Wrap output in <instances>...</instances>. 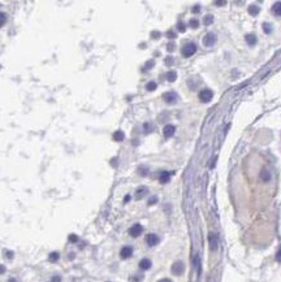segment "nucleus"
Here are the masks:
<instances>
[{"instance_id": "obj_1", "label": "nucleus", "mask_w": 281, "mask_h": 282, "mask_svg": "<svg viewBox=\"0 0 281 282\" xmlns=\"http://www.w3.org/2000/svg\"><path fill=\"white\" fill-rule=\"evenodd\" d=\"M195 52H197V46L194 43H187V44H185L182 47V49H181V53H182V56H185V57H190V56H193Z\"/></svg>"}, {"instance_id": "obj_2", "label": "nucleus", "mask_w": 281, "mask_h": 282, "mask_svg": "<svg viewBox=\"0 0 281 282\" xmlns=\"http://www.w3.org/2000/svg\"><path fill=\"white\" fill-rule=\"evenodd\" d=\"M212 96H214V92H212L210 89H204L199 92V100L203 103H208L212 99Z\"/></svg>"}, {"instance_id": "obj_3", "label": "nucleus", "mask_w": 281, "mask_h": 282, "mask_svg": "<svg viewBox=\"0 0 281 282\" xmlns=\"http://www.w3.org/2000/svg\"><path fill=\"white\" fill-rule=\"evenodd\" d=\"M185 271V265L182 261H176L174 264L172 265V273L174 276H181Z\"/></svg>"}, {"instance_id": "obj_4", "label": "nucleus", "mask_w": 281, "mask_h": 282, "mask_svg": "<svg viewBox=\"0 0 281 282\" xmlns=\"http://www.w3.org/2000/svg\"><path fill=\"white\" fill-rule=\"evenodd\" d=\"M163 99L165 100V102H167L168 104H174V103L177 102L178 96H177V94H176V92H173V91H168V92L163 94Z\"/></svg>"}, {"instance_id": "obj_5", "label": "nucleus", "mask_w": 281, "mask_h": 282, "mask_svg": "<svg viewBox=\"0 0 281 282\" xmlns=\"http://www.w3.org/2000/svg\"><path fill=\"white\" fill-rule=\"evenodd\" d=\"M142 231H143L142 225L135 224V225H133V226L129 229V235L133 237V238H137V237H139V235L142 234Z\"/></svg>"}, {"instance_id": "obj_6", "label": "nucleus", "mask_w": 281, "mask_h": 282, "mask_svg": "<svg viewBox=\"0 0 281 282\" xmlns=\"http://www.w3.org/2000/svg\"><path fill=\"white\" fill-rule=\"evenodd\" d=\"M215 42H216V35L215 34H212V33H208L207 35L204 36V39H203V44L206 47H211V46H214L215 44Z\"/></svg>"}, {"instance_id": "obj_7", "label": "nucleus", "mask_w": 281, "mask_h": 282, "mask_svg": "<svg viewBox=\"0 0 281 282\" xmlns=\"http://www.w3.org/2000/svg\"><path fill=\"white\" fill-rule=\"evenodd\" d=\"M132 255H133V247H130V246H124V247L121 248V251H120L121 259H129Z\"/></svg>"}, {"instance_id": "obj_8", "label": "nucleus", "mask_w": 281, "mask_h": 282, "mask_svg": "<svg viewBox=\"0 0 281 282\" xmlns=\"http://www.w3.org/2000/svg\"><path fill=\"white\" fill-rule=\"evenodd\" d=\"M146 243L148 244L150 247H154V246H156V244L159 243V237L156 234H148L146 237Z\"/></svg>"}, {"instance_id": "obj_9", "label": "nucleus", "mask_w": 281, "mask_h": 282, "mask_svg": "<svg viewBox=\"0 0 281 282\" xmlns=\"http://www.w3.org/2000/svg\"><path fill=\"white\" fill-rule=\"evenodd\" d=\"M208 243H210V248L212 251H216L217 250V238L214 233H210L208 234Z\"/></svg>"}, {"instance_id": "obj_10", "label": "nucleus", "mask_w": 281, "mask_h": 282, "mask_svg": "<svg viewBox=\"0 0 281 282\" xmlns=\"http://www.w3.org/2000/svg\"><path fill=\"white\" fill-rule=\"evenodd\" d=\"M174 131H176V128H174L173 125H165L164 129H163V134L165 138H171V137H173Z\"/></svg>"}, {"instance_id": "obj_11", "label": "nucleus", "mask_w": 281, "mask_h": 282, "mask_svg": "<svg viewBox=\"0 0 281 282\" xmlns=\"http://www.w3.org/2000/svg\"><path fill=\"white\" fill-rule=\"evenodd\" d=\"M151 265H152L151 260H150V259H147V258L142 259V260L139 261V268L142 269V271H147V269H150V268H151Z\"/></svg>"}, {"instance_id": "obj_12", "label": "nucleus", "mask_w": 281, "mask_h": 282, "mask_svg": "<svg viewBox=\"0 0 281 282\" xmlns=\"http://www.w3.org/2000/svg\"><path fill=\"white\" fill-rule=\"evenodd\" d=\"M169 178H171V173L169 172H161L160 175H159L160 183H167L168 181H169Z\"/></svg>"}, {"instance_id": "obj_13", "label": "nucleus", "mask_w": 281, "mask_h": 282, "mask_svg": "<svg viewBox=\"0 0 281 282\" xmlns=\"http://www.w3.org/2000/svg\"><path fill=\"white\" fill-rule=\"evenodd\" d=\"M245 39H246V43L249 46H255V44H257V36H255L254 34H247L245 36Z\"/></svg>"}, {"instance_id": "obj_14", "label": "nucleus", "mask_w": 281, "mask_h": 282, "mask_svg": "<svg viewBox=\"0 0 281 282\" xmlns=\"http://www.w3.org/2000/svg\"><path fill=\"white\" fill-rule=\"evenodd\" d=\"M272 12L276 16L281 17V2H277V3H275L273 4V7H272Z\"/></svg>"}, {"instance_id": "obj_15", "label": "nucleus", "mask_w": 281, "mask_h": 282, "mask_svg": "<svg viewBox=\"0 0 281 282\" xmlns=\"http://www.w3.org/2000/svg\"><path fill=\"white\" fill-rule=\"evenodd\" d=\"M124 138H125V134L122 133L121 130H117V131H115V133H113V139L116 142H122Z\"/></svg>"}, {"instance_id": "obj_16", "label": "nucleus", "mask_w": 281, "mask_h": 282, "mask_svg": "<svg viewBox=\"0 0 281 282\" xmlns=\"http://www.w3.org/2000/svg\"><path fill=\"white\" fill-rule=\"evenodd\" d=\"M260 178H262V181H264V182H268V181L271 179V173L268 170H266V169H263V170L260 172Z\"/></svg>"}, {"instance_id": "obj_17", "label": "nucleus", "mask_w": 281, "mask_h": 282, "mask_svg": "<svg viewBox=\"0 0 281 282\" xmlns=\"http://www.w3.org/2000/svg\"><path fill=\"white\" fill-rule=\"evenodd\" d=\"M259 12H260V8L258 7V5H250V7H249V13L251 16H257Z\"/></svg>"}, {"instance_id": "obj_18", "label": "nucleus", "mask_w": 281, "mask_h": 282, "mask_svg": "<svg viewBox=\"0 0 281 282\" xmlns=\"http://www.w3.org/2000/svg\"><path fill=\"white\" fill-rule=\"evenodd\" d=\"M146 192H147L146 187H139V189L137 190V192H135V198L137 199H141V198H143V195H145Z\"/></svg>"}, {"instance_id": "obj_19", "label": "nucleus", "mask_w": 281, "mask_h": 282, "mask_svg": "<svg viewBox=\"0 0 281 282\" xmlns=\"http://www.w3.org/2000/svg\"><path fill=\"white\" fill-rule=\"evenodd\" d=\"M60 259V254L59 252H51L49 254V256H48V260L51 261V263H56Z\"/></svg>"}, {"instance_id": "obj_20", "label": "nucleus", "mask_w": 281, "mask_h": 282, "mask_svg": "<svg viewBox=\"0 0 281 282\" xmlns=\"http://www.w3.org/2000/svg\"><path fill=\"white\" fill-rule=\"evenodd\" d=\"M176 78H177L176 72H168V73H167V79L169 81V82H173V81H176Z\"/></svg>"}, {"instance_id": "obj_21", "label": "nucleus", "mask_w": 281, "mask_h": 282, "mask_svg": "<svg viewBox=\"0 0 281 282\" xmlns=\"http://www.w3.org/2000/svg\"><path fill=\"white\" fill-rule=\"evenodd\" d=\"M5 22H7V15H5L4 12H0V27H2Z\"/></svg>"}, {"instance_id": "obj_22", "label": "nucleus", "mask_w": 281, "mask_h": 282, "mask_svg": "<svg viewBox=\"0 0 281 282\" xmlns=\"http://www.w3.org/2000/svg\"><path fill=\"white\" fill-rule=\"evenodd\" d=\"M189 25H190V27L197 29V27L199 26V21H198V20H195V18H193V20H190V21H189Z\"/></svg>"}, {"instance_id": "obj_23", "label": "nucleus", "mask_w": 281, "mask_h": 282, "mask_svg": "<svg viewBox=\"0 0 281 282\" xmlns=\"http://www.w3.org/2000/svg\"><path fill=\"white\" fill-rule=\"evenodd\" d=\"M146 89H147L148 91H154V90H156V83H155V82H148V83L146 85Z\"/></svg>"}, {"instance_id": "obj_24", "label": "nucleus", "mask_w": 281, "mask_h": 282, "mask_svg": "<svg viewBox=\"0 0 281 282\" xmlns=\"http://www.w3.org/2000/svg\"><path fill=\"white\" fill-rule=\"evenodd\" d=\"M212 21H214V17L211 15H207L204 17V25H210V23H212Z\"/></svg>"}, {"instance_id": "obj_25", "label": "nucleus", "mask_w": 281, "mask_h": 282, "mask_svg": "<svg viewBox=\"0 0 281 282\" xmlns=\"http://www.w3.org/2000/svg\"><path fill=\"white\" fill-rule=\"evenodd\" d=\"M263 30H264V33L270 34L271 31H272V26H271L270 23H264V25H263Z\"/></svg>"}, {"instance_id": "obj_26", "label": "nucleus", "mask_w": 281, "mask_h": 282, "mask_svg": "<svg viewBox=\"0 0 281 282\" xmlns=\"http://www.w3.org/2000/svg\"><path fill=\"white\" fill-rule=\"evenodd\" d=\"M69 241H70V242H77V241H78V237H77L76 234H70V235H69Z\"/></svg>"}, {"instance_id": "obj_27", "label": "nucleus", "mask_w": 281, "mask_h": 282, "mask_svg": "<svg viewBox=\"0 0 281 282\" xmlns=\"http://www.w3.org/2000/svg\"><path fill=\"white\" fill-rule=\"evenodd\" d=\"M165 64H167V65H172V64H173V57H171V56H169V57H167Z\"/></svg>"}, {"instance_id": "obj_28", "label": "nucleus", "mask_w": 281, "mask_h": 282, "mask_svg": "<svg viewBox=\"0 0 281 282\" xmlns=\"http://www.w3.org/2000/svg\"><path fill=\"white\" fill-rule=\"evenodd\" d=\"M185 29H186V27H185V23H184V22H180V23H178V30H180V31H185Z\"/></svg>"}, {"instance_id": "obj_29", "label": "nucleus", "mask_w": 281, "mask_h": 282, "mask_svg": "<svg viewBox=\"0 0 281 282\" xmlns=\"http://www.w3.org/2000/svg\"><path fill=\"white\" fill-rule=\"evenodd\" d=\"M143 128H145L146 133H150V130H151V125H150V124H145V125H143Z\"/></svg>"}, {"instance_id": "obj_30", "label": "nucleus", "mask_w": 281, "mask_h": 282, "mask_svg": "<svg viewBox=\"0 0 281 282\" xmlns=\"http://www.w3.org/2000/svg\"><path fill=\"white\" fill-rule=\"evenodd\" d=\"M51 282H61V277H59V276H55V277H52Z\"/></svg>"}, {"instance_id": "obj_31", "label": "nucleus", "mask_w": 281, "mask_h": 282, "mask_svg": "<svg viewBox=\"0 0 281 282\" xmlns=\"http://www.w3.org/2000/svg\"><path fill=\"white\" fill-rule=\"evenodd\" d=\"M152 36H155L154 39H159V36H160V33H156V31H154V33H151Z\"/></svg>"}, {"instance_id": "obj_32", "label": "nucleus", "mask_w": 281, "mask_h": 282, "mask_svg": "<svg viewBox=\"0 0 281 282\" xmlns=\"http://www.w3.org/2000/svg\"><path fill=\"white\" fill-rule=\"evenodd\" d=\"M5 255H7V258H9V259L13 258V252H11V251H5Z\"/></svg>"}, {"instance_id": "obj_33", "label": "nucleus", "mask_w": 281, "mask_h": 282, "mask_svg": "<svg viewBox=\"0 0 281 282\" xmlns=\"http://www.w3.org/2000/svg\"><path fill=\"white\" fill-rule=\"evenodd\" d=\"M201 11V7H199V5H195L194 8H193V12H194V13H197V12H199Z\"/></svg>"}, {"instance_id": "obj_34", "label": "nucleus", "mask_w": 281, "mask_h": 282, "mask_svg": "<svg viewBox=\"0 0 281 282\" xmlns=\"http://www.w3.org/2000/svg\"><path fill=\"white\" fill-rule=\"evenodd\" d=\"M167 35H168V36H171V39H173V38H176V35H174V34L172 33V31H169V33H167Z\"/></svg>"}, {"instance_id": "obj_35", "label": "nucleus", "mask_w": 281, "mask_h": 282, "mask_svg": "<svg viewBox=\"0 0 281 282\" xmlns=\"http://www.w3.org/2000/svg\"><path fill=\"white\" fill-rule=\"evenodd\" d=\"M3 273H5V267L0 265V274H3Z\"/></svg>"}, {"instance_id": "obj_36", "label": "nucleus", "mask_w": 281, "mask_h": 282, "mask_svg": "<svg viewBox=\"0 0 281 282\" xmlns=\"http://www.w3.org/2000/svg\"><path fill=\"white\" fill-rule=\"evenodd\" d=\"M173 49H174V44H173V43H171V44L168 46V51H173Z\"/></svg>"}, {"instance_id": "obj_37", "label": "nucleus", "mask_w": 281, "mask_h": 282, "mask_svg": "<svg viewBox=\"0 0 281 282\" xmlns=\"http://www.w3.org/2000/svg\"><path fill=\"white\" fill-rule=\"evenodd\" d=\"M277 260H279V261H281V250H280L279 254H277Z\"/></svg>"}, {"instance_id": "obj_38", "label": "nucleus", "mask_w": 281, "mask_h": 282, "mask_svg": "<svg viewBox=\"0 0 281 282\" xmlns=\"http://www.w3.org/2000/svg\"><path fill=\"white\" fill-rule=\"evenodd\" d=\"M159 282H172L171 280H168V278H163V280H160Z\"/></svg>"}, {"instance_id": "obj_39", "label": "nucleus", "mask_w": 281, "mask_h": 282, "mask_svg": "<svg viewBox=\"0 0 281 282\" xmlns=\"http://www.w3.org/2000/svg\"><path fill=\"white\" fill-rule=\"evenodd\" d=\"M225 3H227V2H216V4H217V5H224Z\"/></svg>"}, {"instance_id": "obj_40", "label": "nucleus", "mask_w": 281, "mask_h": 282, "mask_svg": "<svg viewBox=\"0 0 281 282\" xmlns=\"http://www.w3.org/2000/svg\"><path fill=\"white\" fill-rule=\"evenodd\" d=\"M156 202V198H152L151 200H150V204H152V203H155Z\"/></svg>"}, {"instance_id": "obj_41", "label": "nucleus", "mask_w": 281, "mask_h": 282, "mask_svg": "<svg viewBox=\"0 0 281 282\" xmlns=\"http://www.w3.org/2000/svg\"><path fill=\"white\" fill-rule=\"evenodd\" d=\"M8 282H17V281H16V280H15V278H11V280H9V281H8Z\"/></svg>"}]
</instances>
